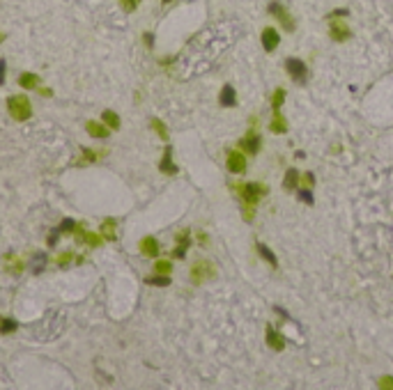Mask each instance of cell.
Here are the masks:
<instances>
[{
  "label": "cell",
  "mask_w": 393,
  "mask_h": 390,
  "mask_svg": "<svg viewBox=\"0 0 393 390\" xmlns=\"http://www.w3.org/2000/svg\"><path fill=\"white\" fill-rule=\"evenodd\" d=\"M7 110L10 115L16 119V122H28L33 117V103L26 94H14L7 99Z\"/></svg>",
  "instance_id": "cell-1"
},
{
  "label": "cell",
  "mask_w": 393,
  "mask_h": 390,
  "mask_svg": "<svg viewBox=\"0 0 393 390\" xmlns=\"http://www.w3.org/2000/svg\"><path fill=\"white\" fill-rule=\"evenodd\" d=\"M235 188L239 191L241 200H244L246 204H255L260 197L269 195V186H267V184H237Z\"/></svg>",
  "instance_id": "cell-2"
},
{
  "label": "cell",
  "mask_w": 393,
  "mask_h": 390,
  "mask_svg": "<svg viewBox=\"0 0 393 390\" xmlns=\"http://www.w3.org/2000/svg\"><path fill=\"white\" fill-rule=\"evenodd\" d=\"M214 275H216V269H214V264L207 259H198L193 266H191V282L193 284L207 282V280H212Z\"/></svg>",
  "instance_id": "cell-3"
},
{
  "label": "cell",
  "mask_w": 393,
  "mask_h": 390,
  "mask_svg": "<svg viewBox=\"0 0 393 390\" xmlns=\"http://www.w3.org/2000/svg\"><path fill=\"white\" fill-rule=\"evenodd\" d=\"M285 69H287V73L292 76V81L299 83V85H304L306 78H308V69H306V64L301 62L299 58H287L285 60Z\"/></svg>",
  "instance_id": "cell-4"
},
{
  "label": "cell",
  "mask_w": 393,
  "mask_h": 390,
  "mask_svg": "<svg viewBox=\"0 0 393 390\" xmlns=\"http://www.w3.org/2000/svg\"><path fill=\"white\" fill-rule=\"evenodd\" d=\"M269 14H274V16L281 21V25H283V30H285V32H294V28H297L294 18L290 16V12H287L281 3H272V5H269Z\"/></svg>",
  "instance_id": "cell-5"
},
{
  "label": "cell",
  "mask_w": 393,
  "mask_h": 390,
  "mask_svg": "<svg viewBox=\"0 0 393 390\" xmlns=\"http://www.w3.org/2000/svg\"><path fill=\"white\" fill-rule=\"evenodd\" d=\"M226 165H228V170L230 172H235V174H241V172H246V156L241 154V151H237V149H228V154H226Z\"/></svg>",
  "instance_id": "cell-6"
},
{
  "label": "cell",
  "mask_w": 393,
  "mask_h": 390,
  "mask_svg": "<svg viewBox=\"0 0 393 390\" xmlns=\"http://www.w3.org/2000/svg\"><path fill=\"white\" fill-rule=\"evenodd\" d=\"M71 234L76 237V241H79V243H85V246H92V248L102 246V237H99V234H94V232H85L81 225H76Z\"/></svg>",
  "instance_id": "cell-7"
},
{
  "label": "cell",
  "mask_w": 393,
  "mask_h": 390,
  "mask_svg": "<svg viewBox=\"0 0 393 390\" xmlns=\"http://www.w3.org/2000/svg\"><path fill=\"white\" fill-rule=\"evenodd\" d=\"M331 21V25H329V35H331L333 41H347L352 37V30L345 25V23L336 21V18H329Z\"/></svg>",
  "instance_id": "cell-8"
},
{
  "label": "cell",
  "mask_w": 393,
  "mask_h": 390,
  "mask_svg": "<svg viewBox=\"0 0 393 390\" xmlns=\"http://www.w3.org/2000/svg\"><path fill=\"white\" fill-rule=\"evenodd\" d=\"M260 145H262V140H260V136L258 133H253V131L246 133V136L239 140V149L246 151V154H258Z\"/></svg>",
  "instance_id": "cell-9"
},
{
  "label": "cell",
  "mask_w": 393,
  "mask_h": 390,
  "mask_svg": "<svg viewBox=\"0 0 393 390\" xmlns=\"http://www.w3.org/2000/svg\"><path fill=\"white\" fill-rule=\"evenodd\" d=\"M262 46L267 53H272V50L278 48V44H281V35H278V30H274V28H264L262 30Z\"/></svg>",
  "instance_id": "cell-10"
},
{
  "label": "cell",
  "mask_w": 393,
  "mask_h": 390,
  "mask_svg": "<svg viewBox=\"0 0 393 390\" xmlns=\"http://www.w3.org/2000/svg\"><path fill=\"white\" fill-rule=\"evenodd\" d=\"M218 103L223 106V108H235L237 106V92L232 85H223L221 94H218Z\"/></svg>",
  "instance_id": "cell-11"
},
{
  "label": "cell",
  "mask_w": 393,
  "mask_h": 390,
  "mask_svg": "<svg viewBox=\"0 0 393 390\" xmlns=\"http://www.w3.org/2000/svg\"><path fill=\"white\" fill-rule=\"evenodd\" d=\"M138 248H140V252H143L145 257H157L159 255V241L154 237H143Z\"/></svg>",
  "instance_id": "cell-12"
},
{
  "label": "cell",
  "mask_w": 393,
  "mask_h": 390,
  "mask_svg": "<svg viewBox=\"0 0 393 390\" xmlns=\"http://www.w3.org/2000/svg\"><path fill=\"white\" fill-rule=\"evenodd\" d=\"M19 85L26 87V90H37V87L42 85V78H39L37 73L26 71V73H21V76H19Z\"/></svg>",
  "instance_id": "cell-13"
},
{
  "label": "cell",
  "mask_w": 393,
  "mask_h": 390,
  "mask_svg": "<svg viewBox=\"0 0 393 390\" xmlns=\"http://www.w3.org/2000/svg\"><path fill=\"white\" fill-rule=\"evenodd\" d=\"M85 131H88L92 138H99V140H102V138H108V126L102 122H92V119H90V122L85 124Z\"/></svg>",
  "instance_id": "cell-14"
},
{
  "label": "cell",
  "mask_w": 393,
  "mask_h": 390,
  "mask_svg": "<svg viewBox=\"0 0 393 390\" xmlns=\"http://www.w3.org/2000/svg\"><path fill=\"white\" fill-rule=\"evenodd\" d=\"M267 342H269V347H272L274 351H283V347H285V337H283L281 333H276L272 326L267 328Z\"/></svg>",
  "instance_id": "cell-15"
},
{
  "label": "cell",
  "mask_w": 393,
  "mask_h": 390,
  "mask_svg": "<svg viewBox=\"0 0 393 390\" xmlns=\"http://www.w3.org/2000/svg\"><path fill=\"white\" fill-rule=\"evenodd\" d=\"M159 170L166 174H177V165L173 163V149L170 147H166V154H163L161 163H159Z\"/></svg>",
  "instance_id": "cell-16"
},
{
  "label": "cell",
  "mask_w": 393,
  "mask_h": 390,
  "mask_svg": "<svg viewBox=\"0 0 393 390\" xmlns=\"http://www.w3.org/2000/svg\"><path fill=\"white\" fill-rule=\"evenodd\" d=\"M269 131L276 133V136H281V133H285V131H287L285 117L281 115V110H274V119H272V124H269Z\"/></svg>",
  "instance_id": "cell-17"
},
{
  "label": "cell",
  "mask_w": 393,
  "mask_h": 390,
  "mask_svg": "<svg viewBox=\"0 0 393 390\" xmlns=\"http://www.w3.org/2000/svg\"><path fill=\"white\" fill-rule=\"evenodd\" d=\"M177 248H175V252H173V255L177 257V259H184V255H186V250H189V243H191V237H189V232H182L180 237H177Z\"/></svg>",
  "instance_id": "cell-18"
},
{
  "label": "cell",
  "mask_w": 393,
  "mask_h": 390,
  "mask_svg": "<svg viewBox=\"0 0 393 390\" xmlns=\"http://www.w3.org/2000/svg\"><path fill=\"white\" fill-rule=\"evenodd\" d=\"M115 218H108V220H104V223H102V234H104V237H106L108 239V241H115V239H117V234H115Z\"/></svg>",
  "instance_id": "cell-19"
},
{
  "label": "cell",
  "mask_w": 393,
  "mask_h": 390,
  "mask_svg": "<svg viewBox=\"0 0 393 390\" xmlns=\"http://www.w3.org/2000/svg\"><path fill=\"white\" fill-rule=\"evenodd\" d=\"M102 119H104V124H106L108 128H113V131L120 128V117H117V113H113V110H104Z\"/></svg>",
  "instance_id": "cell-20"
},
{
  "label": "cell",
  "mask_w": 393,
  "mask_h": 390,
  "mask_svg": "<svg viewBox=\"0 0 393 390\" xmlns=\"http://www.w3.org/2000/svg\"><path fill=\"white\" fill-rule=\"evenodd\" d=\"M299 179H301V174L297 172L294 168H290L285 172V181H283V186L287 188V191H292V188H297V184H299Z\"/></svg>",
  "instance_id": "cell-21"
},
{
  "label": "cell",
  "mask_w": 393,
  "mask_h": 390,
  "mask_svg": "<svg viewBox=\"0 0 393 390\" xmlns=\"http://www.w3.org/2000/svg\"><path fill=\"white\" fill-rule=\"evenodd\" d=\"M258 252H260V257H262L264 262H269V264L276 269L278 266V259H276V255H274L272 250H269V246H264V243H258Z\"/></svg>",
  "instance_id": "cell-22"
},
{
  "label": "cell",
  "mask_w": 393,
  "mask_h": 390,
  "mask_svg": "<svg viewBox=\"0 0 393 390\" xmlns=\"http://www.w3.org/2000/svg\"><path fill=\"white\" fill-rule=\"evenodd\" d=\"M46 252H35L33 257V273H42L44 269H46Z\"/></svg>",
  "instance_id": "cell-23"
},
{
  "label": "cell",
  "mask_w": 393,
  "mask_h": 390,
  "mask_svg": "<svg viewBox=\"0 0 393 390\" xmlns=\"http://www.w3.org/2000/svg\"><path fill=\"white\" fill-rule=\"evenodd\" d=\"M283 101H285V90H283V87H278V90L272 94V108L274 110H281Z\"/></svg>",
  "instance_id": "cell-24"
},
{
  "label": "cell",
  "mask_w": 393,
  "mask_h": 390,
  "mask_svg": "<svg viewBox=\"0 0 393 390\" xmlns=\"http://www.w3.org/2000/svg\"><path fill=\"white\" fill-rule=\"evenodd\" d=\"M150 124H152V128L159 133V138H161V140H168V128L163 126V122H161V119H157V117H154Z\"/></svg>",
  "instance_id": "cell-25"
},
{
  "label": "cell",
  "mask_w": 393,
  "mask_h": 390,
  "mask_svg": "<svg viewBox=\"0 0 393 390\" xmlns=\"http://www.w3.org/2000/svg\"><path fill=\"white\" fill-rule=\"evenodd\" d=\"M148 284H157V287H168V284H170V278H168V275H163V273H159V275H152V278H148Z\"/></svg>",
  "instance_id": "cell-26"
},
{
  "label": "cell",
  "mask_w": 393,
  "mask_h": 390,
  "mask_svg": "<svg viewBox=\"0 0 393 390\" xmlns=\"http://www.w3.org/2000/svg\"><path fill=\"white\" fill-rule=\"evenodd\" d=\"M154 271H157V273H163V275H168L173 271V264L168 259H159L157 264H154Z\"/></svg>",
  "instance_id": "cell-27"
},
{
  "label": "cell",
  "mask_w": 393,
  "mask_h": 390,
  "mask_svg": "<svg viewBox=\"0 0 393 390\" xmlns=\"http://www.w3.org/2000/svg\"><path fill=\"white\" fill-rule=\"evenodd\" d=\"M12 330H16V321L14 319H3V321H0V333H3V335L12 333Z\"/></svg>",
  "instance_id": "cell-28"
},
{
  "label": "cell",
  "mask_w": 393,
  "mask_h": 390,
  "mask_svg": "<svg viewBox=\"0 0 393 390\" xmlns=\"http://www.w3.org/2000/svg\"><path fill=\"white\" fill-rule=\"evenodd\" d=\"M69 262H74V252H62V255H58L56 257V264L58 266H67V264H69Z\"/></svg>",
  "instance_id": "cell-29"
},
{
  "label": "cell",
  "mask_w": 393,
  "mask_h": 390,
  "mask_svg": "<svg viewBox=\"0 0 393 390\" xmlns=\"http://www.w3.org/2000/svg\"><path fill=\"white\" fill-rule=\"evenodd\" d=\"M140 5V0H120V7L125 9V12H136Z\"/></svg>",
  "instance_id": "cell-30"
},
{
  "label": "cell",
  "mask_w": 393,
  "mask_h": 390,
  "mask_svg": "<svg viewBox=\"0 0 393 390\" xmlns=\"http://www.w3.org/2000/svg\"><path fill=\"white\" fill-rule=\"evenodd\" d=\"M299 200H304L306 204H313V193L308 191V188H299Z\"/></svg>",
  "instance_id": "cell-31"
},
{
  "label": "cell",
  "mask_w": 393,
  "mask_h": 390,
  "mask_svg": "<svg viewBox=\"0 0 393 390\" xmlns=\"http://www.w3.org/2000/svg\"><path fill=\"white\" fill-rule=\"evenodd\" d=\"M74 227H76V223H74V220H71V218H65V220H62V223H60V232H74Z\"/></svg>",
  "instance_id": "cell-32"
},
{
  "label": "cell",
  "mask_w": 393,
  "mask_h": 390,
  "mask_svg": "<svg viewBox=\"0 0 393 390\" xmlns=\"http://www.w3.org/2000/svg\"><path fill=\"white\" fill-rule=\"evenodd\" d=\"M377 385H379L382 390H391V388H393V376H382Z\"/></svg>",
  "instance_id": "cell-33"
},
{
  "label": "cell",
  "mask_w": 393,
  "mask_h": 390,
  "mask_svg": "<svg viewBox=\"0 0 393 390\" xmlns=\"http://www.w3.org/2000/svg\"><path fill=\"white\" fill-rule=\"evenodd\" d=\"M58 239H60V227H56L51 234H48V246H56Z\"/></svg>",
  "instance_id": "cell-34"
},
{
  "label": "cell",
  "mask_w": 393,
  "mask_h": 390,
  "mask_svg": "<svg viewBox=\"0 0 393 390\" xmlns=\"http://www.w3.org/2000/svg\"><path fill=\"white\" fill-rule=\"evenodd\" d=\"M299 181H304V186H313L315 184V177H313V172H306V174H301V179Z\"/></svg>",
  "instance_id": "cell-35"
},
{
  "label": "cell",
  "mask_w": 393,
  "mask_h": 390,
  "mask_svg": "<svg viewBox=\"0 0 393 390\" xmlns=\"http://www.w3.org/2000/svg\"><path fill=\"white\" fill-rule=\"evenodd\" d=\"M347 14H350V9H333L327 18H342V16H347Z\"/></svg>",
  "instance_id": "cell-36"
},
{
  "label": "cell",
  "mask_w": 393,
  "mask_h": 390,
  "mask_svg": "<svg viewBox=\"0 0 393 390\" xmlns=\"http://www.w3.org/2000/svg\"><path fill=\"white\" fill-rule=\"evenodd\" d=\"M244 220H253V204H249V206H244Z\"/></svg>",
  "instance_id": "cell-37"
},
{
  "label": "cell",
  "mask_w": 393,
  "mask_h": 390,
  "mask_svg": "<svg viewBox=\"0 0 393 390\" xmlns=\"http://www.w3.org/2000/svg\"><path fill=\"white\" fill-rule=\"evenodd\" d=\"M5 60H0V85H3V83H5Z\"/></svg>",
  "instance_id": "cell-38"
},
{
  "label": "cell",
  "mask_w": 393,
  "mask_h": 390,
  "mask_svg": "<svg viewBox=\"0 0 393 390\" xmlns=\"http://www.w3.org/2000/svg\"><path fill=\"white\" fill-rule=\"evenodd\" d=\"M83 154H85V159H88V161H97V154H94V151H88V149H85Z\"/></svg>",
  "instance_id": "cell-39"
},
{
  "label": "cell",
  "mask_w": 393,
  "mask_h": 390,
  "mask_svg": "<svg viewBox=\"0 0 393 390\" xmlns=\"http://www.w3.org/2000/svg\"><path fill=\"white\" fill-rule=\"evenodd\" d=\"M145 44H148V46H152V44H154V37L150 35V32H148V35H145Z\"/></svg>",
  "instance_id": "cell-40"
},
{
  "label": "cell",
  "mask_w": 393,
  "mask_h": 390,
  "mask_svg": "<svg viewBox=\"0 0 393 390\" xmlns=\"http://www.w3.org/2000/svg\"><path fill=\"white\" fill-rule=\"evenodd\" d=\"M161 3H163V5H168V3H173V0H161Z\"/></svg>",
  "instance_id": "cell-41"
},
{
  "label": "cell",
  "mask_w": 393,
  "mask_h": 390,
  "mask_svg": "<svg viewBox=\"0 0 393 390\" xmlns=\"http://www.w3.org/2000/svg\"><path fill=\"white\" fill-rule=\"evenodd\" d=\"M3 39H5V35H3V32H0V41H3Z\"/></svg>",
  "instance_id": "cell-42"
}]
</instances>
